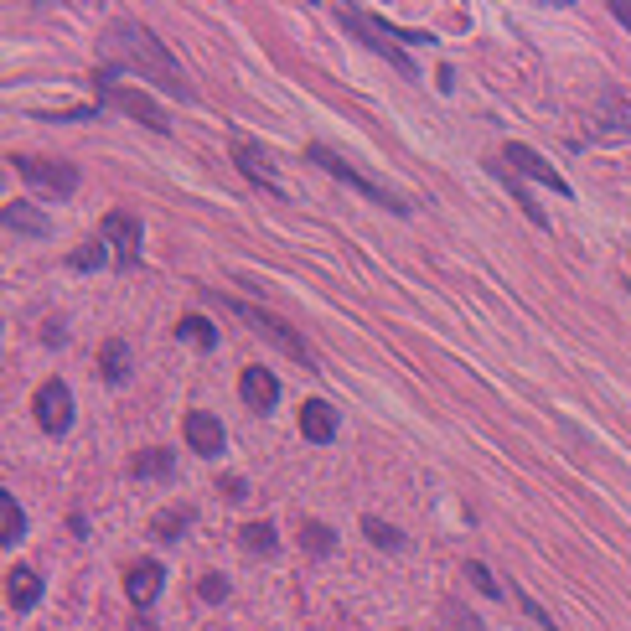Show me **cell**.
<instances>
[{
    "label": "cell",
    "instance_id": "1",
    "mask_svg": "<svg viewBox=\"0 0 631 631\" xmlns=\"http://www.w3.org/2000/svg\"><path fill=\"white\" fill-rule=\"evenodd\" d=\"M104 47H109L114 63L135 68L140 78H156L161 88H171L176 99H187V94H192V88L182 83V68L171 63V52H166L156 37H150L140 21H114V26H109V37H104Z\"/></svg>",
    "mask_w": 631,
    "mask_h": 631
},
{
    "label": "cell",
    "instance_id": "2",
    "mask_svg": "<svg viewBox=\"0 0 631 631\" xmlns=\"http://www.w3.org/2000/svg\"><path fill=\"white\" fill-rule=\"evenodd\" d=\"M99 88H104V94H109V104H119V109H125V114H140L145 119V125L150 130H171V114L156 104V99H150V94H140V88H130V83H119V73L114 68H104L99 73Z\"/></svg>",
    "mask_w": 631,
    "mask_h": 631
},
{
    "label": "cell",
    "instance_id": "3",
    "mask_svg": "<svg viewBox=\"0 0 631 631\" xmlns=\"http://www.w3.org/2000/svg\"><path fill=\"white\" fill-rule=\"evenodd\" d=\"M311 161H316V166H326V171H332V176H337V182L357 187V192H363V197L383 202V207H388V213H409V207H404V197H394V192H383V182H373V176H363V171H357L352 161L332 156V150H326V145H311Z\"/></svg>",
    "mask_w": 631,
    "mask_h": 631
},
{
    "label": "cell",
    "instance_id": "4",
    "mask_svg": "<svg viewBox=\"0 0 631 631\" xmlns=\"http://www.w3.org/2000/svg\"><path fill=\"white\" fill-rule=\"evenodd\" d=\"M11 166L26 176L32 187L52 192V197H73L78 192V166L68 161H42V156H11Z\"/></svg>",
    "mask_w": 631,
    "mask_h": 631
},
{
    "label": "cell",
    "instance_id": "5",
    "mask_svg": "<svg viewBox=\"0 0 631 631\" xmlns=\"http://www.w3.org/2000/svg\"><path fill=\"white\" fill-rule=\"evenodd\" d=\"M32 409H37V425L47 435H63L73 425V388L63 378H47L37 383V394H32Z\"/></svg>",
    "mask_w": 631,
    "mask_h": 631
},
{
    "label": "cell",
    "instance_id": "6",
    "mask_svg": "<svg viewBox=\"0 0 631 631\" xmlns=\"http://www.w3.org/2000/svg\"><path fill=\"white\" fill-rule=\"evenodd\" d=\"M99 238H104L109 259L125 269V264H135V254H140V218L125 213V207H114V213H104V223H99Z\"/></svg>",
    "mask_w": 631,
    "mask_h": 631
},
{
    "label": "cell",
    "instance_id": "7",
    "mask_svg": "<svg viewBox=\"0 0 631 631\" xmlns=\"http://www.w3.org/2000/svg\"><path fill=\"white\" fill-rule=\"evenodd\" d=\"M228 306H233L238 316H244V321H254V326H259V332H264L269 342H275V347H285V352L295 357V363H306V368H316V357H311V347H306V342H300V337L290 332V326H285L280 316H269V311L249 306V300H228Z\"/></svg>",
    "mask_w": 631,
    "mask_h": 631
},
{
    "label": "cell",
    "instance_id": "8",
    "mask_svg": "<svg viewBox=\"0 0 631 631\" xmlns=\"http://www.w3.org/2000/svg\"><path fill=\"white\" fill-rule=\"evenodd\" d=\"M337 21L347 26V32H357V37H363L373 52H383L388 63L399 68V73H409V78H414V63H409V57H404L394 42H388V37H394V26H378V21H373V16H363V11H337Z\"/></svg>",
    "mask_w": 631,
    "mask_h": 631
},
{
    "label": "cell",
    "instance_id": "9",
    "mask_svg": "<svg viewBox=\"0 0 631 631\" xmlns=\"http://www.w3.org/2000/svg\"><path fill=\"white\" fill-rule=\"evenodd\" d=\"M502 166L513 171V176H533V182H544L549 192H569V182H564V176H559V171H554L544 156H533L528 145H507V150H502Z\"/></svg>",
    "mask_w": 631,
    "mask_h": 631
},
{
    "label": "cell",
    "instance_id": "10",
    "mask_svg": "<svg viewBox=\"0 0 631 631\" xmlns=\"http://www.w3.org/2000/svg\"><path fill=\"white\" fill-rule=\"evenodd\" d=\"M238 394H244L249 409L269 414V409L280 404V383H275V373H264V368H244V373H238Z\"/></svg>",
    "mask_w": 631,
    "mask_h": 631
},
{
    "label": "cell",
    "instance_id": "11",
    "mask_svg": "<svg viewBox=\"0 0 631 631\" xmlns=\"http://www.w3.org/2000/svg\"><path fill=\"white\" fill-rule=\"evenodd\" d=\"M182 430H187V445L197 450V456H223V425H218V414L192 409Z\"/></svg>",
    "mask_w": 631,
    "mask_h": 631
},
{
    "label": "cell",
    "instance_id": "12",
    "mask_svg": "<svg viewBox=\"0 0 631 631\" xmlns=\"http://www.w3.org/2000/svg\"><path fill=\"white\" fill-rule=\"evenodd\" d=\"M161 580H166V569H161L156 559H135V564L125 569V590H130L135 606H150V600L161 595Z\"/></svg>",
    "mask_w": 631,
    "mask_h": 631
},
{
    "label": "cell",
    "instance_id": "13",
    "mask_svg": "<svg viewBox=\"0 0 631 631\" xmlns=\"http://www.w3.org/2000/svg\"><path fill=\"white\" fill-rule=\"evenodd\" d=\"M300 435H306L311 445H326L337 435V409L326 404V399H306L300 404Z\"/></svg>",
    "mask_w": 631,
    "mask_h": 631
},
{
    "label": "cell",
    "instance_id": "14",
    "mask_svg": "<svg viewBox=\"0 0 631 631\" xmlns=\"http://www.w3.org/2000/svg\"><path fill=\"white\" fill-rule=\"evenodd\" d=\"M233 161L244 166V176H249V182H259L264 192H280V176L269 171V156H264V150H254L249 140H238V145H233Z\"/></svg>",
    "mask_w": 631,
    "mask_h": 631
},
{
    "label": "cell",
    "instance_id": "15",
    "mask_svg": "<svg viewBox=\"0 0 631 631\" xmlns=\"http://www.w3.org/2000/svg\"><path fill=\"white\" fill-rule=\"evenodd\" d=\"M37 595H42V580H37V569L16 564L11 575H6V600H11V611H32V606H37Z\"/></svg>",
    "mask_w": 631,
    "mask_h": 631
},
{
    "label": "cell",
    "instance_id": "16",
    "mask_svg": "<svg viewBox=\"0 0 631 631\" xmlns=\"http://www.w3.org/2000/svg\"><path fill=\"white\" fill-rule=\"evenodd\" d=\"M26 538V513H21V502L11 492H0V544H21Z\"/></svg>",
    "mask_w": 631,
    "mask_h": 631
},
{
    "label": "cell",
    "instance_id": "17",
    "mask_svg": "<svg viewBox=\"0 0 631 631\" xmlns=\"http://www.w3.org/2000/svg\"><path fill=\"white\" fill-rule=\"evenodd\" d=\"M0 218H6V228H16V233H37V238L52 228L32 202H6V213H0Z\"/></svg>",
    "mask_w": 631,
    "mask_h": 631
},
{
    "label": "cell",
    "instance_id": "18",
    "mask_svg": "<svg viewBox=\"0 0 631 631\" xmlns=\"http://www.w3.org/2000/svg\"><path fill=\"white\" fill-rule=\"evenodd\" d=\"M176 337L192 342V347H202V352H213L218 347V326L207 321V316H182V321H176Z\"/></svg>",
    "mask_w": 631,
    "mask_h": 631
},
{
    "label": "cell",
    "instance_id": "19",
    "mask_svg": "<svg viewBox=\"0 0 631 631\" xmlns=\"http://www.w3.org/2000/svg\"><path fill=\"white\" fill-rule=\"evenodd\" d=\"M99 363H104V378H109V383L119 388V383H125V378H130V347H125V342H119V337H114V342H104V352H99Z\"/></svg>",
    "mask_w": 631,
    "mask_h": 631
},
{
    "label": "cell",
    "instance_id": "20",
    "mask_svg": "<svg viewBox=\"0 0 631 631\" xmlns=\"http://www.w3.org/2000/svg\"><path fill=\"white\" fill-rule=\"evenodd\" d=\"M130 471L140 476V482H161V476H171V450H140V456L130 461Z\"/></svg>",
    "mask_w": 631,
    "mask_h": 631
},
{
    "label": "cell",
    "instance_id": "21",
    "mask_svg": "<svg viewBox=\"0 0 631 631\" xmlns=\"http://www.w3.org/2000/svg\"><path fill=\"white\" fill-rule=\"evenodd\" d=\"M187 523H192V507H166V513H161L156 523H150V533H156V538H161V544H171V538H176V533H182Z\"/></svg>",
    "mask_w": 631,
    "mask_h": 631
},
{
    "label": "cell",
    "instance_id": "22",
    "mask_svg": "<svg viewBox=\"0 0 631 631\" xmlns=\"http://www.w3.org/2000/svg\"><path fill=\"white\" fill-rule=\"evenodd\" d=\"M244 549H254V554H275V549H280L275 523H249V528H244Z\"/></svg>",
    "mask_w": 631,
    "mask_h": 631
},
{
    "label": "cell",
    "instance_id": "23",
    "mask_svg": "<svg viewBox=\"0 0 631 631\" xmlns=\"http://www.w3.org/2000/svg\"><path fill=\"white\" fill-rule=\"evenodd\" d=\"M300 544H306L311 554H332V544H337V533L326 528V523H300Z\"/></svg>",
    "mask_w": 631,
    "mask_h": 631
},
{
    "label": "cell",
    "instance_id": "24",
    "mask_svg": "<svg viewBox=\"0 0 631 631\" xmlns=\"http://www.w3.org/2000/svg\"><path fill=\"white\" fill-rule=\"evenodd\" d=\"M363 533L373 538L378 549H404V533H399V528H388L383 518H363Z\"/></svg>",
    "mask_w": 631,
    "mask_h": 631
},
{
    "label": "cell",
    "instance_id": "25",
    "mask_svg": "<svg viewBox=\"0 0 631 631\" xmlns=\"http://www.w3.org/2000/svg\"><path fill=\"white\" fill-rule=\"evenodd\" d=\"M99 264H109V254H104V238H94V244H83V249L73 254V269H99Z\"/></svg>",
    "mask_w": 631,
    "mask_h": 631
},
{
    "label": "cell",
    "instance_id": "26",
    "mask_svg": "<svg viewBox=\"0 0 631 631\" xmlns=\"http://www.w3.org/2000/svg\"><path fill=\"white\" fill-rule=\"evenodd\" d=\"M466 580H471L476 590H482V595H502V585H497V580L487 575V564H476V559L466 564Z\"/></svg>",
    "mask_w": 631,
    "mask_h": 631
},
{
    "label": "cell",
    "instance_id": "27",
    "mask_svg": "<svg viewBox=\"0 0 631 631\" xmlns=\"http://www.w3.org/2000/svg\"><path fill=\"white\" fill-rule=\"evenodd\" d=\"M202 600H228V580L223 575H202Z\"/></svg>",
    "mask_w": 631,
    "mask_h": 631
},
{
    "label": "cell",
    "instance_id": "28",
    "mask_svg": "<svg viewBox=\"0 0 631 631\" xmlns=\"http://www.w3.org/2000/svg\"><path fill=\"white\" fill-rule=\"evenodd\" d=\"M450 611V631H482V626H476V616H461L456 606H445Z\"/></svg>",
    "mask_w": 631,
    "mask_h": 631
},
{
    "label": "cell",
    "instance_id": "29",
    "mask_svg": "<svg viewBox=\"0 0 631 631\" xmlns=\"http://www.w3.org/2000/svg\"><path fill=\"white\" fill-rule=\"evenodd\" d=\"M611 16H616L621 26H631V0H611Z\"/></svg>",
    "mask_w": 631,
    "mask_h": 631
},
{
    "label": "cell",
    "instance_id": "30",
    "mask_svg": "<svg viewBox=\"0 0 631 631\" xmlns=\"http://www.w3.org/2000/svg\"><path fill=\"white\" fill-rule=\"evenodd\" d=\"M626 275H631V269H626Z\"/></svg>",
    "mask_w": 631,
    "mask_h": 631
}]
</instances>
